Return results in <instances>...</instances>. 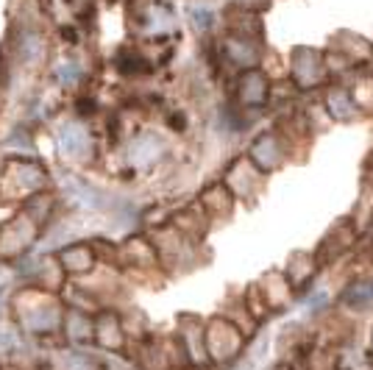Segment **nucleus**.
<instances>
[{
	"instance_id": "obj_2",
	"label": "nucleus",
	"mask_w": 373,
	"mask_h": 370,
	"mask_svg": "<svg viewBox=\"0 0 373 370\" xmlns=\"http://www.w3.org/2000/svg\"><path fill=\"white\" fill-rule=\"evenodd\" d=\"M193 20H195V28H201V31L209 28V11L206 9H193Z\"/></svg>"
},
{
	"instance_id": "obj_1",
	"label": "nucleus",
	"mask_w": 373,
	"mask_h": 370,
	"mask_svg": "<svg viewBox=\"0 0 373 370\" xmlns=\"http://www.w3.org/2000/svg\"><path fill=\"white\" fill-rule=\"evenodd\" d=\"M81 142H84V134H81V129H75V126H70V129H65V142H62V148L65 151H78L81 148Z\"/></svg>"
}]
</instances>
